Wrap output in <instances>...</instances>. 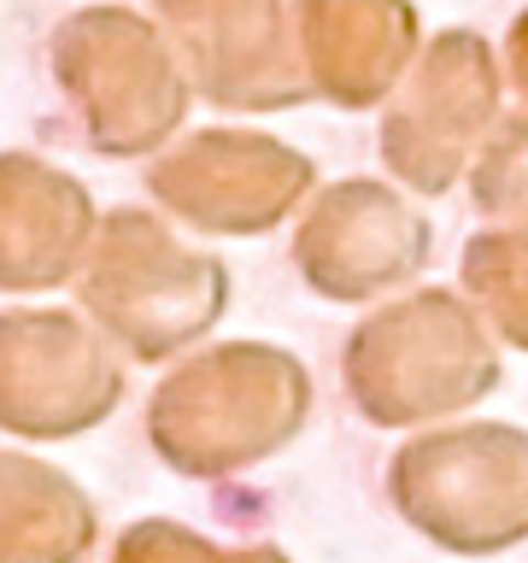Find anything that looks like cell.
<instances>
[{
  "label": "cell",
  "instance_id": "cell-1",
  "mask_svg": "<svg viewBox=\"0 0 528 563\" xmlns=\"http://www.w3.org/2000/svg\"><path fill=\"white\" fill-rule=\"evenodd\" d=\"M311 417V369L276 341H218L176 358L147 394V446L183 482L271 464Z\"/></svg>",
  "mask_w": 528,
  "mask_h": 563
},
{
  "label": "cell",
  "instance_id": "cell-2",
  "mask_svg": "<svg viewBox=\"0 0 528 563\" xmlns=\"http://www.w3.org/2000/svg\"><path fill=\"white\" fill-rule=\"evenodd\" d=\"M493 329L458 288H411L359 317L341 346V387L370 429H435L499 394Z\"/></svg>",
  "mask_w": 528,
  "mask_h": 563
},
{
  "label": "cell",
  "instance_id": "cell-3",
  "mask_svg": "<svg viewBox=\"0 0 528 563\" xmlns=\"http://www.w3.org/2000/svg\"><path fill=\"white\" fill-rule=\"evenodd\" d=\"M229 294V264L147 206L106 211L77 276V311L130 364L188 358L223 323Z\"/></svg>",
  "mask_w": 528,
  "mask_h": 563
},
{
  "label": "cell",
  "instance_id": "cell-4",
  "mask_svg": "<svg viewBox=\"0 0 528 563\" xmlns=\"http://www.w3.org/2000/svg\"><path fill=\"white\" fill-rule=\"evenodd\" d=\"M47 70L82 147L100 158H158L194 106L183 59L135 7L65 12L47 35Z\"/></svg>",
  "mask_w": 528,
  "mask_h": 563
},
{
  "label": "cell",
  "instance_id": "cell-5",
  "mask_svg": "<svg viewBox=\"0 0 528 563\" xmlns=\"http://www.w3.org/2000/svg\"><path fill=\"white\" fill-rule=\"evenodd\" d=\"M382 493L394 517L452 558H499L528 540V429L458 417L405 434Z\"/></svg>",
  "mask_w": 528,
  "mask_h": 563
},
{
  "label": "cell",
  "instance_id": "cell-6",
  "mask_svg": "<svg viewBox=\"0 0 528 563\" xmlns=\"http://www.w3.org/2000/svg\"><path fill=\"white\" fill-rule=\"evenodd\" d=\"M499 130V59L475 30H440L422 42L394 100L382 106V170L417 200H440L470 176L475 153Z\"/></svg>",
  "mask_w": 528,
  "mask_h": 563
},
{
  "label": "cell",
  "instance_id": "cell-7",
  "mask_svg": "<svg viewBox=\"0 0 528 563\" xmlns=\"http://www.w3.org/2000/svg\"><path fill=\"white\" fill-rule=\"evenodd\" d=\"M147 194L176 229L218 241L271 235L306 211L317 194V165L294 141L264 130H188L147 165Z\"/></svg>",
  "mask_w": 528,
  "mask_h": 563
},
{
  "label": "cell",
  "instance_id": "cell-8",
  "mask_svg": "<svg viewBox=\"0 0 528 563\" xmlns=\"http://www.w3.org/2000/svg\"><path fill=\"white\" fill-rule=\"evenodd\" d=\"M123 352L65 306L0 311V434L77 440L123 405Z\"/></svg>",
  "mask_w": 528,
  "mask_h": 563
},
{
  "label": "cell",
  "instance_id": "cell-9",
  "mask_svg": "<svg viewBox=\"0 0 528 563\" xmlns=\"http://www.w3.org/2000/svg\"><path fill=\"white\" fill-rule=\"evenodd\" d=\"M435 229L399 183L341 176L317 188L294 223L288 258L299 282L329 306H376L422 276Z\"/></svg>",
  "mask_w": 528,
  "mask_h": 563
},
{
  "label": "cell",
  "instance_id": "cell-10",
  "mask_svg": "<svg viewBox=\"0 0 528 563\" xmlns=\"http://www.w3.org/2000/svg\"><path fill=\"white\" fill-rule=\"evenodd\" d=\"M153 24L183 59L194 100L264 118L311 100L288 0H153Z\"/></svg>",
  "mask_w": 528,
  "mask_h": 563
},
{
  "label": "cell",
  "instance_id": "cell-11",
  "mask_svg": "<svg viewBox=\"0 0 528 563\" xmlns=\"http://www.w3.org/2000/svg\"><path fill=\"white\" fill-rule=\"evenodd\" d=\"M288 7L311 100H329L341 112L387 106L422 53V18L411 0H288Z\"/></svg>",
  "mask_w": 528,
  "mask_h": 563
},
{
  "label": "cell",
  "instance_id": "cell-12",
  "mask_svg": "<svg viewBox=\"0 0 528 563\" xmlns=\"http://www.w3.org/2000/svg\"><path fill=\"white\" fill-rule=\"evenodd\" d=\"M100 211L65 165L42 153H0V294H53L82 276Z\"/></svg>",
  "mask_w": 528,
  "mask_h": 563
},
{
  "label": "cell",
  "instance_id": "cell-13",
  "mask_svg": "<svg viewBox=\"0 0 528 563\" xmlns=\"http://www.w3.org/2000/svg\"><path fill=\"white\" fill-rule=\"evenodd\" d=\"M100 510L70 470L35 452H0V563H82Z\"/></svg>",
  "mask_w": 528,
  "mask_h": 563
},
{
  "label": "cell",
  "instance_id": "cell-14",
  "mask_svg": "<svg viewBox=\"0 0 528 563\" xmlns=\"http://www.w3.org/2000/svg\"><path fill=\"white\" fill-rule=\"evenodd\" d=\"M458 294L493 329V341L528 358V218L475 229L458 253Z\"/></svg>",
  "mask_w": 528,
  "mask_h": 563
},
{
  "label": "cell",
  "instance_id": "cell-15",
  "mask_svg": "<svg viewBox=\"0 0 528 563\" xmlns=\"http://www.w3.org/2000/svg\"><path fill=\"white\" fill-rule=\"evenodd\" d=\"M112 563H288L282 545H218L176 517H141L118 534Z\"/></svg>",
  "mask_w": 528,
  "mask_h": 563
},
{
  "label": "cell",
  "instance_id": "cell-16",
  "mask_svg": "<svg viewBox=\"0 0 528 563\" xmlns=\"http://www.w3.org/2000/svg\"><path fill=\"white\" fill-rule=\"evenodd\" d=\"M470 200L493 223L528 218V112L522 118H505L499 130L487 135V147L475 153V165H470Z\"/></svg>",
  "mask_w": 528,
  "mask_h": 563
},
{
  "label": "cell",
  "instance_id": "cell-17",
  "mask_svg": "<svg viewBox=\"0 0 528 563\" xmlns=\"http://www.w3.org/2000/svg\"><path fill=\"white\" fill-rule=\"evenodd\" d=\"M505 70H510V82H517V95L528 100V12L510 24V42H505Z\"/></svg>",
  "mask_w": 528,
  "mask_h": 563
}]
</instances>
